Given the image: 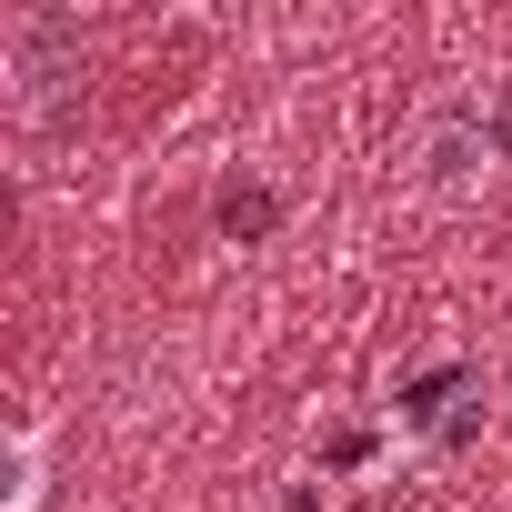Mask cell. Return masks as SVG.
Here are the masks:
<instances>
[{
	"instance_id": "cell-1",
	"label": "cell",
	"mask_w": 512,
	"mask_h": 512,
	"mask_svg": "<svg viewBox=\"0 0 512 512\" xmlns=\"http://www.w3.org/2000/svg\"><path fill=\"white\" fill-rule=\"evenodd\" d=\"M41 502H51V422L21 412L0 442V512H41Z\"/></svg>"
}]
</instances>
